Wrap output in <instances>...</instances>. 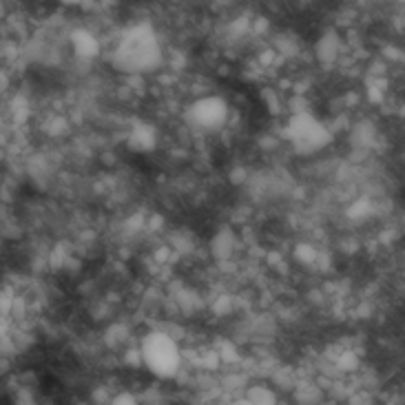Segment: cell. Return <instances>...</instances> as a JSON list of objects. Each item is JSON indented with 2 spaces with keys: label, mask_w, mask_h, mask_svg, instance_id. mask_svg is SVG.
<instances>
[{
  "label": "cell",
  "mask_w": 405,
  "mask_h": 405,
  "mask_svg": "<svg viewBox=\"0 0 405 405\" xmlns=\"http://www.w3.org/2000/svg\"><path fill=\"white\" fill-rule=\"evenodd\" d=\"M142 361L160 379H171L180 370V348L164 332H153L142 341Z\"/></svg>",
  "instance_id": "cell-2"
},
{
  "label": "cell",
  "mask_w": 405,
  "mask_h": 405,
  "mask_svg": "<svg viewBox=\"0 0 405 405\" xmlns=\"http://www.w3.org/2000/svg\"><path fill=\"white\" fill-rule=\"evenodd\" d=\"M160 60V47L156 35L147 27L126 33L115 51V65L122 71H147Z\"/></svg>",
  "instance_id": "cell-1"
},
{
  "label": "cell",
  "mask_w": 405,
  "mask_h": 405,
  "mask_svg": "<svg viewBox=\"0 0 405 405\" xmlns=\"http://www.w3.org/2000/svg\"><path fill=\"white\" fill-rule=\"evenodd\" d=\"M63 3H78V0H63Z\"/></svg>",
  "instance_id": "cell-4"
},
{
  "label": "cell",
  "mask_w": 405,
  "mask_h": 405,
  "mask_svg": "<svg viewBox=\"0 0 405 405\" xmlns=\"http://www.w3.org/2000/svg\"><path fill=\"white\" fill-rule=\"evenodd\" d=\"M226 102L222 98H204L193 104L190 109V120H193L199 129H217L226 120Z\"/></svg>",
  "instance_id": "cell-3"
}]
</instances>
